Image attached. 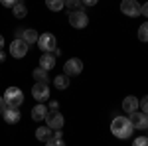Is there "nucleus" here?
Masks as SVG:
<instances>
[{"instance_id": "1", "label": "nucleus", "mask_w": 148, "mask_h": 146, "mask_svg": "<svg viewBox=\"0 0 148 146\" xmlns=\"http://www.w3.org/2000/svg\"><path fill=\"white\" fill-rule=\"evenodd\" d=\"M111 132H113V136L125 140L128 136H132L134 128H132V124H130V121L126 117H116L113 123H111Z\"/></svg>"}, {"instance_id": "2", "label": "nucleus", "mask_w": 148, "mask_h": 146, "mask_svg": "<svg viewBox=\"0 0 148 146\" xmlns=\"http://www.w3.org/2000/svg\"><path fill=\"white\" fill-rule=\"evenodd\" d=\"M2 99H4L8 109H20V105L24 103V93L18 87H8V89L4 91Z\"/></svg>"}, {"instance_id": "3", "label": "nucleus", "mask_w": 148, "mask_h": 146, "mask_svg": "<svg viewBox=\"0 0 148 146\" xmlns=\"http://www.w3.org/2000/svg\"><path fill=\"white\" fill-rule=\"evenodd\" d=\"M38 47L46 53V51H56L57 49V40H56V36L53 34H49V32H46V34H42V36H38Z\"/></svg>"}, {"instance_id": "4", "label": "nucleus", "mask_w": 148, "mask_h": 146, "mask_svg": "<svg viewBox=\"0 0 148 146\" xmlns=\"http://www.w3.org/2000/svg\"><path fill=\"white\" fill-rule=\"evenodd\" d=\"M69 24L75 28V30H83V28H87V24H89V18H87V14L83 10H73L69 12Z\"/></svg>"}, {"instance_id": "5", "label": "nucleus", "mask_w": 148, "mask_h": 146, "mask_svg": "<svg viewBox=\"0 0 148 146\" xmlns=\"http://www.w3.org/2000/svg\"><path fill=\"white\" fill-rule=\"evenodd\" d=\"M28 47H30V45L26 44L22 38H16L10 44V56L16 57V59H22V57H26V53H28Z\"/></svg>"}, {"instance_id": "6", "label": "nucleus", "mask_w": 148, "mask_h": 146, "mask_svg": "<svg viewBox=\"0 0 148 146\" xmlns=\"http://www.w3.org/2000/svg\"><path fill=\"white\" fill-rule=\"evenodd\" d=\"M81 71H83V61L77 59V57H71L65 61V65H63V73L67 75V77H75V75H79Z\"/></svg>"}, {"instance_id": "7", "label": "nucleus", "mask_w": 148, "mask_h": 146, "mask_svg": "<svg viewBox=\"0 0 148 146\" xmlns=\"http://www.w3.org/2000/svg\"><path fill=\"white\" fill-rule=\"evenodd\" d=\"M32 97L38 103H46L49 99V87H47V83H36L34 87H32Z\"/></svg>"}, {"instance_id": "8", "label": "nucleus", "mask_w": 148, "mask_h": 146, "mask_svg": "<svg viewBox=\"0 0 148 146\" xmlns=\"http://www.w3.org/2000/svg\"><path fill=\"white\" fill-rule=\"evenodd\" d=\"M46 121H47V128H53V130H61V128H63V123H65L63 114H61L59 111H56V112H47Z\"/></svg>"}, {"instance_id": "9", "label": "nucleus", "mask_w": 148, "mask_h": 146, "mask_svg": "<svg viewBox=\"0 0 148 146\" xmlns=\"http://www.w3.org/2000/svg\"><path fill=\"white\" fill-rule=\"evenodd\" d=\"M130 124H132V128H138V130H146L148 126V117L146 112H130Z\"/></svg>"}, {"instance_id": "10", "label": "nucleus", "mask_w": 148, "mask_h": 146, "mask_svg": "<svg viewBox=\"0 0 148 146\" xmlns=\"http://www.w3.org/2000/svg\"><path fill=\"white\" fill-rule=\"evenodd\" d=\"M121 12L125 16H138L140 14V4L136 0H123L121 2Z\"/></svg>"}, {"instance_id": "11", "label": "nucleus", "mask_w": 148, "mask_h": 146, "mask_svg": "<svg viewBox=\"0 0 148 146\" xmlns=\"http://www.w3.org/2000/svg\"><path fill=\"white\" fill-rule=\"evenodd\" d=\"M40 67L46 69V71L53 69V67H56V56H53L51 51H46L44 56L40 57Z\"/></svg>"}, {"instance_id": "12", "label": "nucleus", "mask_w": 148, "mask_h": 146, "mask_svg": "<svg viewBox=\"0 0 148 146\" xmlns=\"http://www.w3.org/2000/svg\"><path fill=\"white\" fill-rule=\"evenodd\" d=\"M123 111L125 112H136L138 111V99L136 97H132V95H128V97H125V101H123Z\"/></svg>"}, {"instance_id": "13", "label": "nucleus", "mask_w": 148, "mask_h": 146, "mask_svg": "<svg viewBox=\"0 0 148 146\" xmlns=\"http://www.w3.org/2000/svg\"><path fill=\"white\" fill-rule=\"evenodd\" d=\"M47 105H44V103H40V105H36L34 109H32V119L34 121H46L47 117Z\"/></svg>"}, {"instance_id": "14", "label": "nucleus", "mask_w": 148, "mask_h": 146, "mask_svg": "<svg viewBox=\"0 0 148 146\" xmlns=\"http://www.w3.org/2000/svg\"><path fill=\"white\" fill-rule=\"evenodd\" d=\"M2 117H4V121L8 124H16L18 121H20V111L18 109H4V112H2Z\"/></svg>"}, {"instance_id": "15", "label": "nucleus", "mask_w": 148, "mask_h": 146, "mask_svg": "<svg viewBox=\"0 0 148 146\" xmlns=\"http://www.w3.org/2000/svg\"><path fill=\"white\" fill-rule=\"evenodd\" d=\"M12 12H14V16L16 18H26V14H28V8H26V4L24 2H16L14 6H12Z\"/></svg>"}, {"instance_id": "16", "label": "nucleus", "mask_w": 148, "mask_h": 146, "mask_svg": "<svg viewBox=\"0 0 148 146\" xmlns=\"http://www.w3.org/2000/svg\"><path fill=\"white\" fill-rule=\"evenodd\" d=\"M36 138L42 140V142H47V140L51 138V128H47V126H40V128L36 130Z\"/></svg>"}, {"instance_id": "17", "label": "nucleus", "mask_w": 148, "mask_h": 146, "mask_svg": "<svg viewBox=\"0 0 148 146\" xmlns=\"http://www.w3.org/2000/svg\"><path fill=\"white\" fill-rule=\"evenodd\" d=\"M38 36L40 34H38L36 30H24L22 32V40L30 45V44H36V42H38Z\"/></svg>"}, {"instance_id": "18", "label": "nucleus", "mask_w": 148, "mask_h": 146, "mask_svg": "<svg viewBox=\"0 0 148 146\" xmlns=\"http://www.w3.org/2000/svg\"><path fill=\"white\" fill-rule=\"evenodd\" d=\"M53 85H56L57 89H67L69 87V77L67 75H57V77L53 79Z\"/></svg>"}, {"instance_id": "19", "label": "nucleus", "mask_w": 148, "mask_h": 146, "mask_svg": "<svg viewBox=\"0 0 148 146\" xmlns=\"http://www.w3.org/2000/svg\"><path fill=\"white\" fill-rule=\"evenodd\" d=\"M34 79H36V83H47V71L42 67L34 69Z\"/></svg>"}, {"instance_id": "20", "label": "nucleus", "mask_w": 148, "mask_h": 146, "mask_svg": "<svg viewBox=\"0 0 148 146\" xmlns=\"http://www.w3.org/2000/svg\"><path fill=\"white\" fill-rule=\"evenodd\" d=\"M46 6L51 12H59L63 10V0H46Z\"/></svg>"}, {"instance_id": "21", "label": "nucleus", "mask_w": 148, "mask_h": 146, "mask_svg": "<svg viewBox=\"0 0 148 146\" xmlns=\"http://www.w3.org/2000/svg\"><path fill=\"white\" fill-rule=\"evenodd\" d=\"M138 40H140V42H146L148 40V24H142V26L138 28Z\"/></svg>"}, {"instance_id": "22", "label": "nucleus", "mask_w": 148, "mask_h": 146, "mask_svg": "<svg viewBox=\"0 0 148 146\" xmlns=\"http://www.w3.org/2000/svg\"><path fill=\"white\" fill-rule=\"evenodd\" d=\"M79 4H81V0H63V6H67L69 10H77Z\"/></svg>"}, {"instance_id": "23", "label": "nucleus", "mask_w": 148, "mask_h": 146, "mask_svg": "<svg viewBox=\"0 0 148 146\" xmlns=\"http://www.w3.org/2000/svg\"><path fill=\"white\" fill-rule=\"evenodd\" d=\"M132 146H148V138L146 136H136L132 140Z\"/></svg>"}, {"instance_id": "24", "label": "nucleus", "mask_w": 148, "mask_h": 146, "mask_svg": "<svg viewBox=\"0 0 148 146\" xmlns=\"http://www.w3.org/2000/svg\"><path fill=\"white\" fill-rule=\"evenodd\" d=\"M46 146H65V142H63L61 138H56V136H53V138H49L46 142Z\"/></svg>"}, {"instance_id": "25", "label": "nucleus", "mask_w": 148, "mask_h": 146, "mask_svg": "<svg viewBox=\"0 0 148 146\" xmlns=\"http://www.w3.org/2000/svg\"><path fill=\"white\" fill-rule=\"evenodd\" d=\"M16 2H18V0H0V4H2V6H6V8H12Z\"/></svg>"}, {"instance_id": "26", "label": "nucleus", "mask_w": 148, "mask_h": 146, "mask_svg": "<svg viewBox=\"0 0 148 146\" xmlns=\"http://www.w3.org/2000/svg\"><path fill=\"white\" fill-rule=\"evenodd\" d=\"M138 107L142 109V112H146V109H148V99H146V97H144L142 101H138Z\"/></svg>"}, {"instance_id": "27", "label": "nucleus", "mask_w": 148, "mask_h": 146, "mask_svg": "<svg viewBox=\"0 0 148 146\" xmlns=\"http://www.w3.org/2000/svg\"><path fill=\"white\" fill-rule=\"evenodd\" d=\"M57 109H59V103H57V101H51V103H49V111H51V112H56Z\"/></svg>"}, {"instance_id": "28", "label": "nucleus", "mask_w": 148, "mask_h": 146, "mask_svg": "<svg viewBox=\"0 0 148 146\" xmlns=\"http://www.w3.org/2000/svg\"><path fill=\"white\" fill-rule=\"evenodd\" d=\"M99 0H81V4H85V6H95Z\"/></svg>"}, {"instance_id": "29", "label": "nucleus", "mask_w": 148, "mask_h": 146, "mask_svg": "<svg viewBox=\"0 0 148 146\" xmlns=\"http://www.w3.org/2000/svg\"><path fill=\"white\" fill-rule=\"evenodd\" d=\"M140 14H142V16H146V14H148V6H146V4L140 6Z\"/></svg>"}, {"instance_id": "30", "label": "nucleus", "mask_w": 148, "mask_h": 146, "mask_svg": "<svg viewBox=\"0 0 148 146\" xmlns=\"http://www.w3.org/2000/svg\"><path fill=\"white\" fill-rule=\"evenodd\" d=\"M4 109H6V103H4V99H2V97H0V114H2V112H4Z\"/></svg>"}, {"instance_id": "31", "label": "nucleus", "mask_w": 148, "mask_h": 146, "mask_svg": "<svg viewBox=\"0 0 148 146\" xmlns=\"http://www.w3.org/2000/svg\"><path fill=\"white\" fill-rule=\"evenodd\" d=\"M4 59H6V53H4V51L0 49V63H4Z\"/></svg>"}, {"instance_id": "32", "label": "nucleus", "mask_w": 148, "mask_h": 146, "mask_svg": "<svg viewBox=\"0 0 148 146\" xmlns=\"http://www.w3.org/2000/svg\"><path fill=\"white\" fill-rule=\"evenodd\" d=\"M2 47H4V38L0 36V49H2Z\"/></svg>"}]
</instances>
